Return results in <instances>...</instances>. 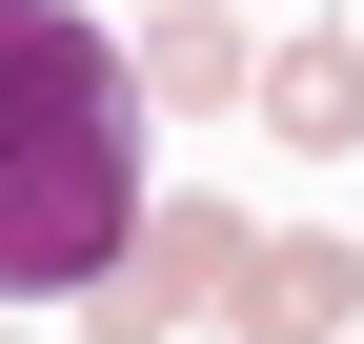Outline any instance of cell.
<instances>
[{"instance_id":"obj_1","label":"cell","mask_w":364,"mask_h":344,"mask_svg":"<svg viewBox=\"0 0 364 344\" xmlns=\"http://www.w3.org/2000/svg\"><path fill=\"white\" fill-rule=\"evenodd\" d=\"M142 223V61L81 0H0V304H81Z\"/></svg>"},{"instance_id":"obj_2","label":"cell","mask_w":364,"mask_h":344,"mask_svg":"<svg viewBox=\"0 0 364 344\" xmlns=\"http://www.w3.org/2000/svg\"><path fill=\"white\" fill-rule=\"evenodd\" d=\"M243 243H263L243 203H203V183L162 203V183H142V223H122V264L81 284V324H102V344H182L203 304H243Z\"/></svg>"},{"instance_id":"obj_3","label":"cell","mask_w":364,"mask_h":344,"mask_svg":"<svg viewBox=\"0 0 364 344\" xmlns=\"http://www.w3.org/2000/svg\"><path fill=\"white\" fill-rule=\"evenodd\" d=\"M344 324H364V264L324 223H263L243 243V344H344Z\"/></svg>"},{"instance_id":"obj_4","label":"cell","mask_w":364,"mask_h":344,"mask_svg":"<svg viewBox=\"0 0 364 344\" xmlns=\"http://www.w3.org/2000/svg\"><path fill=\"white\" fill-rule=\"evenodd\" d=\"M122 61H142V102H182V122H203V102H263V41L223 21V0H142Z\"/></svg>"},{"instance_id":"obj_5","label":"cell","mask_w":364,"mask_h":344,"mask_svg":"<svg viewBox=\"0 0 364 344\" xmlns=\"http://www.w3.org/2000/svg\"><path fill=\"white\" fill-rule=\"evenodd\" d=\"M263 122H284L304 162L364 142V41H263Z\"/></svg>"},{"instance_id":"obj_6","label":"cell","mask_w":364,"mask_h":344,"mask_svg":"<svg viewBox=\"0 0 364 344\" xmlns=\"http://www.w3.org/2000/svg\"><path fill=\"white\" fill-rule=\"evenodd\" d=\"M344 344H364V324H344Z\"/></svg>"}]
</instances>
